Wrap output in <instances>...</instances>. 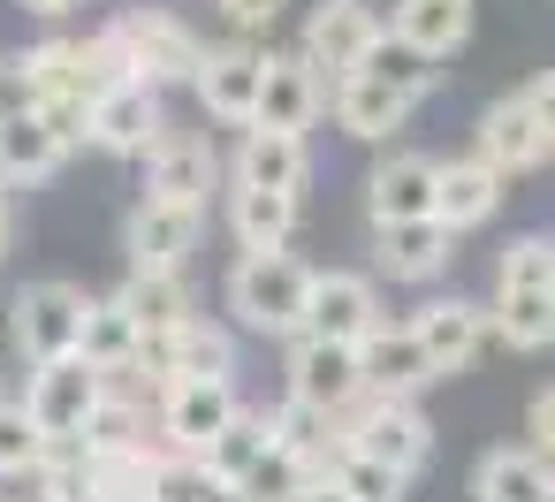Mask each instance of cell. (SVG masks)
<instances>
[{
	"label": "cell",
	"mask_w": 555,
	"mask_h": 502,
	"mask_svg": "<svg viewBox=\"0 0 555 502\" xmlns=\"http://www.w3.org/2000/svg\"><path fill=\"white\" fill-rule=\"evenodd\" d=\"M365 77H373V85H388V92H403V100L418 107V100L434 92V77H441V69H434V62H418L411 47L380 39V47H373V62H365Z\"/></svg>",
	"instance_id": "cell-34"
},
{
	"label": "cell",
	"mask_w": 555,
	"mask_h": 502,
	"mask_svg": "<svg viewBox=\"0 0 555 502\" xmlns=\"http://www.w3.org/2000/svg\"><path fill=\"white\" fill-rule=\"evenodd\" d=\"M525 434H532V449L555 464V388H540V396H532V411H525Z\"/></svg>",
	"instance_id": "cell-41"
},
{
	"label": "cell",
	"mask_w": 555,
	"mask_h": 502,
	"mask_svg": "<svg viewBox=\"0 0 555 502\" xmlns=\"http://www.w3.org/2000/svg\"><path fill=\"white\" fill-rule=\"evenodd\" d=\"M327 100H335V123H343L350 138H365V145H380V138H396V130L411 123V100L388 92V85H373L365 69L343 77V85H327Z\"/></svg>",
	"instance_id": "cell-22"
},
{
	"label": "cell",
	"mask_w": 555,
	"mask_h": 502,
	"mask_svg": "<svg viewBox=\"0 0 555 502\" xmlns=\"http://www.w3.org/2000/svg\"><path fill=\"white\" fill-rule=\"evenodd\" d=\"M138 343H145V335H138V320H130L115 297H92V305H85L77 358H85L92 373H107V381H115V373H130V365H138Z\"/></svg>",
	"instance_id": "cell-25"
},
{
	"label": "cell",
	"mask_w": 555,
	"mask_h": 502,
	"mask_svg": "<svg viewBox=\"0 0 555 502\" xmlns=\"http://www.w3.org/2000/svg\"><path fill=\"white\" fill-rule=\"evenodd\" d=\"M39 123L54 130V145H62V153L92 145V100H47V107H39Z\"/></svg>",
	"instance_id": "cell-40"
},
{
	"label": "cell",
	"mask_w": 555,
	"mask_h": 502,
	"mask_svg": "<svg viewBox=\"0 0 555 502\" xmlns=\"http://www.w3.org/2000/svg\"><path fill=\"white\" fill-rule=\"evenodd\" d=\"M236 411H244L236 381H176V388L160 396V441H168L176 456H206V441H214Z\"/></svg>",
	"instance_id": "cell-13"
},
{
	"label": "cell",
	"mask_w": 555,
	"mask_h": 502,
	"mask_svg": "<svg viewBox=\"0 0 555 502\" xmlns=\"http://www.w3.org/2000/svg\"><path fill=\"white\" fill-rule=\"evenodd\" d=\"M107 403V373H92L85 358H62V365H39L24 381V411L39 434H85V419Z\"/></svg>",
	"instance_id": "cell-10"
},
{
	"label": "cell",
	"mask_w": 555,
	"mask_h": 502,
	"mask_svg": "<svg viewBox=\"0 0 555 502\" xmlns=\"http://www.w3.org/2000/svg\"><path fill=\"white\" fill-rule=\"evenodd\" d=\"M39 426H31V411H24V396L16 403H0V479H16V472H39Z\"/></svg>",
	"instance_id": "cell-37"
},
{
	"label": "cell",
	"mask_w": 555,
	"mask_h": 502,
	"mask_svg": "<svg viewBox=\"0 0 555 502\" xmlns=\"http://www.w3.org/2000/svg\"><path fill=\"white\" fill-rule=\"evenodd\" d=\"M214 183H221V153L198 130H168L145 153V198H168V206H198L206 214V191Z\"/></svg>",
	"instance_id": "cell-11"
},
{
	"label": "cell",
	"mask_w": 555,
	"mask_h": 502,
	"mask_svg": "<svg viewBox=\"0 0 555 502\" xmlns=\"http://www.w3.org/2000/svg\"><path fill=\"white\" fill-rule=\"evenodd\" d=\"M168 138V115H160V92L153 85H122L92 107V145L100 153H122V160H145L153 145Z\"/></svg>",
	"instance_id": "cell-16"
},
{
	"label": "cell",
	"mask_w": 555,
	"mask_h": 502,
	"mask_svg": "<svg viewBox=\"0 0 555 502\" xmlns=\"http://www.w3.org/2000/svg\"><path fill=\"white\" fill-rule=\"evenodd\" d=\"M403 327L418 335V350H426V365H434V373H464V365L479 358V343L494 335L487 305H472V297H426Z\"/></svg>",
	"instance_id": "cell-12"
},
{
	"label": "cell",
	"mask_w": 555,
	"mask_h": 502,
	"mask_svg": "<svg viewBox=\"0 0 555 502\" xmlns=\"http://www.w3.org/2000/svg\"><path fill=\"white\" fill-rule=\"evenodd\" d=\"M198 236H206V214H198V206L138 198V206H130V221H122L130 274H183V259L198 252Z\"/></svg>",
	"instance_id": "cell-7"
},
{
	"label": "cell",
	"mask_w": 555,
	"mask_h": 502,
	"mask_svg": "<svg viewBox=\"0 0 555 502\" xmlns=\"http://www.w3.org/2000/svg\"><path fill=\"white\" fill-rule=\"evenodd\" d=\"M555 153V138L532 123V107H525V92L517 100H494L487 115H479V160L509 183V176H525V168H540Z\"/></svg>",
	"instance_id": "cell-17"
},
{
	"label": "cell",
	"mask_w": 555,
	"mask_h": 502,
	"mask_svg": "<svg viewBox=\"0 0 555 502\" xmlns=\"http://www.w3.org/2000/svg\"><path fill=\"white\" fill-rule=\"evenodd\" d=\"M0 403H16V396H9V373H0Z\"/></svg>",
	"instance_id": "cell-46"
},
{
	"label": "cell",
	"mask_w": 555,
	"mask_h": 502,
	"mask_svg": "<svg viewBox=\"0 0 555 502\" xmlns=\"http://www.w3.org/2000/svg\"><path fill=\"white\" fill-rule=\"evenodd\" d=\"M305 502H350V494H343V487H335V479H320V487H312V494H305Z\"/></svg>",
	"instance_id": "cell-45"
},
{
	"label": "cell",
	"mask_w": 555,
	"mask_h": 502,
	"mask_svg": "<svg viewBox=\"0 0 555 502\" xmlns=\"http://www.w3.org/2000/svg\"><path fill=\"white\" fill-rule=\"evenodd\" d=\"M153 502H236V487H221L198 456H168L153 472Z\"/></svg>",
	"instance_id": "cell-36"
},
{
	"label": "cell",
	"mask_w": 555,
	"mask_h": 502,
	"mask_svg": "<svg viewBox=\"0 0 555 502\" xmlns=\"http://www.w3.org/2000/svg\"><path fill=\"white\" fill-rule=\"evenodd\" d=\"M525 107H532V123H540V130L555 138V69H547V77H540V85L525 92Z\"/></svg>",
	"instance_id": "cell-43"
},
{
	"label": "cell",
	"mask_w": 555,
	"mask_h": 502,
	"mask_svg": "<svg viewBox=\"0 0 555 502\" xmlns=\"http://www.w3.org/2000/svg\"><path fill=\"white\" fill-rule=\"evenodd\" d=\"M380 320H388V312H380L373 274L327 267V274H312V297H305V327H297V335H312V343H350V350H358Z\"/></svg>",
	"instance_id": "cell-8"
},
{
	"label": "cell",
	"mask_w": 555,
	"mask_h": 502,
	"mask_svg": "<svg viewBox=\"0 0 555 502\" xmlns=\"http://www.w3.org/2000/svg\"><path fill=\"white\" fill-rule=\"evenodd\" d=\"M24 69L39 85V107L47 100H85V39H39V47H24Z\"/></svg>",
	"instance_id": "cell-32"
},
{
	"label": "cell",
	"mask_w": 555,
	"mask_h": 502,
	"mask_svg": "<svg viewBox=\"0 0 555 502\" xmlns=\"http://www.w3.org/2000/svg\"><path fill=\"white\" fill-rule=\"evenodd\" d=\"M358 396H365V381H358V350H350V343H312V335H289V403L343 419Z\"/></svg>",
	"instance_id": "cell-9"
},
{
	"label": "cell",
	"mask_w": 555,
	"mask_h": 502,
	"mask_svg": "<svg viewBox=\"0 0 555 502\" xmlns=\"http://www.w3.org/2000/svg\"><path fill=\"white\" fill-rule=\"evenodd\" d=\"M24 9H31V16H69L77 0H24Z\"/></svg>",
	"instance_id": "cell-44"
},
{
	"label": "cell",
	"mask_w": 555,
	"mask_h": 502,
	"mask_svg": "<svg viewBox=\"0 0 555 502\" xmlns=\"http://www.w3.org/2000/svg\"><path fill=\"white\" fill-rule=\"evenodd\" d=\"M327 479L350 494V502H403V472H388V464H373V456H358V449H343L335 464H327Z\"/></svg>",
	"instance_id": "cell-35"
},
{
	"label": "cell",
	"mask_w": 555,
	"mask_h": 502,
	"mask_svg": "<svg viewBox=\"0 0 555 502\" xmlns=\"http://www.w3.org/2000/svg\"><path fill=\"white\" fill-rule=\"evenodd\" d=\"M122 85H138V77H130V62H122V47H115L107 31H92V39H85V100L100 107V100H107V92H122Z\"/></svg>",
	"instance_id": "cell-38"
},
{
	"label": "cell",
	"mask_w": 555,
	"mask_h": 502,
	"mask_svg": "<svg viewBox=\"0 0 555 502\" xmlns=\"http://www.w3.org/2000/svg\"><path fill=\"white\" fill-rule=\"evenodd\" d=\"M24 115H39V85L24 54H0V123H24Z\"/></svg>",
	"instance_id": "cell-39"
},
{
	"label": "cell",
	"mask_w": 555,
	"mask_h": 502,
	"mask_svg": "<svg viewBox=\"0 0 555 502\" xmlns=\"http://www.w3.org/2000/svg\"><path fill=\"white\" fill-rule=\"evenodd\" d=\"M259 85H267V47H251V39L206 47V62H198V77H191L198 107H206L214 123H229V130H251V123H259Z\"/></svg>",
	"instance_id": "cell-6"
},
{
	"label": "cell",
	"mask_w": 555,
	"mask_h": 502,
	"mask_svg": "<svg viewBox=\"0 0 555 502\" xmlns=\"http://www.w3.org/2000/svg\"><path fill=\"white\" fill-rule=\"evenodd\" d=\"M267 449H274V434H267V411H251V403H244V411H236V419H229V426L206 441V456H198V464H206L221 487H236V479H244V472H251Z\"/></svg>",
	"instance_id": "cell-29"
},
{
	"label": "cell",
	"mask_w": 555,
	"mask_h": 502,
	"mask_svg": "<svg viewBox=\"0 0 555 502\" xmlns=\"http://www.w3.org/2000/svg\"><path fill=\"white\" fill-rule=\"evenodd\" d=\"M85 289L77 282H24L16 289V305H9V343L24 350V365L39 373V365H62V358H77V327H85Z\"/></svg>",
	"instance_id": "cell-3"
},
{
	"label": "cell",
	"mask_w": 555,
	"mask_h": 502,
	"mask_svg": "<svg viewBox=\"0 0 555 502\" xmlns=\"http://www.w3.org/2000/svg\"><path fill=\"white\" fill-rule=\"evenodd\" d=\"M373 236H380L373 259H380L388 282H434L449 267V244H456L441 221H396V229H373Z\"/></svg>",
	"instance_id": "cell-24"
},
{
	"label": "cell",
	"mask_w": 555,
	"mask_h": 502,
	"mask_svg": "<svg viewBox=\"0 0 555 502\" xmlns=\"http://www.w3.org/2000/svg\"><path fill=\"white\" fill-rule=\"evenodd\" d=\"M494 206H502V176L472 153V160H434V221L456 236V229H479V221H494Z\"/></svg>",
	"instance_id": "cell-20"
},
{
	"label": "cell",
	"mask_w": 555,
	"mask_h": 502,
	"mask_svg": "<svg viewBox=\"0 0 555 502\" xmlns=\"http://www.w3.org/2000/svg\"><path fill=\"white\" fill-rule=\"evenodd\" d=\"M229 229H236V244L244 252H289V236H297V198L289 191H229Z\"/></svg>",
	"instance_id": "cell-26"
},
{
	"label": "cell",
	"mask_w": 555,
	"mask_h": 502,
	"mask_svg": "<svg viewBox=\"0 0 555 502\" xmlns=\"http://www.w3.org/2000/svg\"><path fill=\"white\" fill-rule=\"evenodd\" d=\"M221 16H229L236 31H267V24L282 16V0H221Z\"/></svg>",
	"instance_id": "cell-42"
},
{
	"label": "cell",
	"mask_w": 555,
	"mask_h": 502,
	"mask_svg": "<svg viewBox=\"0 0 555 502\" xmlns=\"http://www.w3.org/2000/svg\"><path fill=\"white\" fill-rule=\"evenodd\" d=\"M365 206H373V229L434 221V160H426V153H388V160L365 176Z\"/></svg>",
	"instance_id": "cell-18"
},
{
	"label": "cell",
	"mask_w": 555,
	"mask_h": 502,
	"mask_svg": "<svg viewBox=\"0 0 555 502\" xmlns=\"http://www.w3.org/2000/svg\"><path fill=\"white\" fill-rule=\"evenodd\" d=\"M388 39L411 47L418 62H449L472 39V0H396V9H388Z\"/></svg>",
	"instance_id": "cell-19"
},
{
	"label": "cell",
	"mask_w": 555,
	"mask_h": 502,
	"mask_svg": "<svg viewBox=\"0 0 555 502\" xmlns=\"http://www.w3.org/2000/svg\"><path fill=\"white\" fill-rule=\"evenodd\" d=\"M305 297H312V267L297 252H244L229 267V312L251 335H297L305 327Z\"/></svg>",
	"instance_id": "cell-1"
},
{
	"label": "cell",
	"mask_w": 555,
	"mask_h": 502,
	"mask_svg": "<svg viewBox=\"0 0 555 502\" xmlns=\"http://www.w3.org/2000/svg\"><path fill=\"white\" fill-rule=\"evenodd\" d=\"M487 320H494V335H502L509 350H547V343H555V305H547V297H494Z\"/></svg>",
	"instance_id": "cell-33"
},
{
	"label": "cell",
	"mask_w": 555,
	"mask_h": 502,
	"mask_svg": "<svg viewBox=\"0 0 555 502\" xmlns=\"http://www.w3.org/2000/svg\"><path fill=\"white\" fill-rule=\"evenodd\" d=\"M62 160H69V153L54 145V130H47L39 115H24V123H0V191L47 183V176H54Z\"/></svg>",
	"instance_id": "cell-28"
},
{
	"label": "cell",
	"mask_w": 555,
	"mask_h": 502,
	"mask_svg": "<svg viewBox=\"0 0 555 502\" xmlns=\"http://www.w3.org/2000/svg\"><path fill=\"white\" fill-rule=\"evenodd\" d=\"M305 176H312V153H305V138H282V130H244V145H236V183L244 191H305Z\"/></svg>",
	"instance_id": "cell-21"
},
{
	"label": "cell",
	"mask_w": 555,
	"mask_h": 502,
	"mask_svg": "<svg viewBox=\"0 0 555 502\" xmlns=\"http://www.w3.org/2000/svg\"><path fill=\"white\" fill-rule=\"evenodd\" d=\"M380 39H388L380 9H365V0H320V9L305 16L297 54H305L327 85H343V77H358V69L373 62V47H380Z\"/></svg>",
	"instance_id": "cell-5"
},
{
	"label": "cell",
	"mask_w": 555,
	"mask_h": 502,
	"mask_svg": "<svg viewBox=\"0 0 555 502\" xmlns=\"http://www.w3.org/2000/svg\"><path fill=\"white\" fill-rule=\"evenodd\" d=\"M107 39L122 47L130 77H138V85H153V92L191 85V77H198V62H206V39H198L191 24H176L168 9H122V16L107 24Z\"/></svg>",
	"instance_id": "cell-2"
},
{
	"label": "cell",
	"mask_w": 555,
	"mask_h": 502,
	"mask_svg": "<svg viewBox=\"0 0 555 502\" xmlns=\"http://www.w3.org/2000/svg\"><path fill=\"white\" fill-rule=\"evenodd\" d=\"M479 502H555V464L540 449H487L472 472Z\"/></svg>",
	"instance_id": "cell-23"
},
{
	"label": "cell",
	"mask_w": 555,
	"mask_h": 502,
	"mask_svg": "<svg viewBox=\"0 0 555 502\" xmlns=\"http://www.w3.org/2000/svg\"><path fill=\"white\" fill-rule=\"evenodd\" d=\"M547 305H555V282H547Z\"/></svg>",
	"instance_id": "cell-47"
},
{
	"label": "cell",
	"mask_w": 555,
	"mask_h": 502,
	"mask_svg": "<svg viewBox=\"0 0 555 502\" xmlns=\"http://www.w3.org/2000/svg\"><path fill=\"white\" fill-rule=\"evenodd\" d=\"M358 381H365V396H388V403H411L426 381H441L434 365H426V350H418V335L403 327V320H380L365 343H358Z\"/></svg>",
	"instance_id": "cell-15"
},
{
	"label": "cell",
	"mask_w": 555,
	"mask_h": 502,
	"mask_svg": "<svg viewBox=\"0 0 555 502\" xmlns=\"http://www.w3.org/2000/svg\"><path fill=\"white\" fill-rule=\"evenodd\" d=\"M335 434H343V449H358V456H373V464H388V472H418L426 464V449H434V426H426V411L418 403H388V396H358L343 419H335Z\"/></svg>",
	"instance_id": "cell-4"
},
{
	"label": "cell",
	"mask_w": 555,
	"mask_h": 502,
	"mask_svg": "<svg viewBox=\"0 0 555 502\" xmlns=\"http://www.w3.org/2000/svg\"><path fill=\"white\" fill-rule=\"evenodd\" d=\"M327 107V77L305 62V54H267V85H259V123L251 130H282V138H305Z\"/></svg>",
	"instance_id": "cell-14"
},
{
	"label": "cell",
	"mask_w": 555,
	"mask_h": 502,
	"mask_svg": "<svg viewBox=\"0 0 555 502\" xmlns=\"http://www.w3.org/2000/svg\"><path fill=\"white\" fill-rule=\"evenodd\" d=\"M327 472H312L305 456H289V449H267L244 479H236V502H305L312 487H320Z\"/></svg>",
	"instance_id": "cell-31"
},
{
	"label": "cell",
	"mask_w": 555,
	"mask_h": 502,
	"mask_svg": "<svg viewBox=\"0 0 555 502\" xmlns=\"http://www.w3.org/2000/svg\"><path fill=\"white\" fill-rule=\"evenodd\" d=\"M547 282H555V236L547 229L509 236L494 259V297H547Z\"/></svg>",
	"instance_id": "cell-30"
},
{
	"label": "cell",
	"mask_w": 555,
	"mask_h": 502,
	"mask_svg": "<svg viewBox=\"0 0 555 502\" xmlns=\"http://www.w3.org/2000/svg\"><path fill=\"white\" fill-rule=\"evenodd\" d=\"M115 305L138 320V335H176V327H191V320H198V312H191L183 274H130V282L115 289Z\"/></svg>",
	"instance_id": "cell-27"
}]
</instances>
